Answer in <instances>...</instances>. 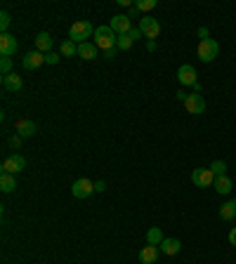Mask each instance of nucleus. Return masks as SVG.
Returning a JSON list of instances; mask_svg holds the SVG:
<instances>
[{
  "mask_svg": "<svg viewBox=\"0 0 236 264\" xmlns=\"http://www.w3.org/2000/svg\"><path fill=\"white\" fill-rule=\"evenodd\" d=\"M218 55H220L218 40L208 38V40H201V43H199V59L203 62V64H210V62H215V57H218Z\"/></svg>",
  "mask_w": 236,
  "mask_h": 264,
  "instance_id": "3",
  "label": "nucleus"
},
{
  "mask_svg": "<svg viewBox=\"0 0 236 264\" xmlns=\"http://www.w3.org/2000/svg\"><path fill=\"white\" fill-rule=\"evenodd\" d=\"M210 170H213V175H215V177H222V175L227 173V163H225V161H213V163H210Z\"/></svg>",
  "mask_w": 236,
  "mask_h": 264,
  "instance_id": "24",
  "label": "nucleus"
},
{
  "mask_svg": "<svg viewBox=\"0 0 236 264\" xmlns=\"http://www.w3.org/2000/svg\"><path fill=\"white\" fill-rule=\"evenodd\" d=\"M17 47H19V43L12 33H0V55L12 57L14 52H17Z\"/></svg>",
  "mask_w": 236,
  "mask_h": 264,
  "instance_id": "12",
  "label": "nucleus"
},
{
  "mask_svg": "<svg viewBox=\"0 0 236 264\" xmlns=\"http://www.w3.org/2000/svg\"><path fill=\"white\" fill-rule=\"evenodd\" d=\"M104 57H107V59H114V57H116V50H109V52H104Z\"/></svg>",
  "mask_w": 236,
  "mask_h": 264,
  "instance_id": "37",
  "label": "nucleus"
},
{
  "mask_svg": "<svg viewBox=\"0 0 236 264\" xmlns=\"http://www.w3.org/2000/svg\"><path fill=\"white\" fill-rule=\"evenodd\" d=\"M191 90L199 92V94H201V83H194V85H191Z\"/></svg>",
  "mask_w": 236,
  "mask_h": 264,
  "instance_id": "39",
  "label": "nucleus"
},
{
  "mask_svg": "<svg viewBox=\"0 0 236 264\" xmlns=\"http://www.w3.org/2000/svg\"><path fill=\"white\" fill-rule=\"evenodd\" d=\"M163 231H161V227H151L149 231H146V246H161L163 243Z\"/></svg>",
  "mask_w": 236,
  "mask_h": 264,
  "instance_id": "21",
  "label": "nucleus"
},
{
  "mask_svg": "<svg viewBox=\"0 0 236 264\" xmlns=\"http://www.w3.org/2000/svg\"><path fill=\"white\" fill-rule=\"evenodd\" d=\"M158 250H161L158 246H144L142 250H139V262L142 264H154L156 260H158Z\"/></svg>",
  "mask_w": 236,
  "mask_h": 264,
  "instance_id": "16",
  "label": "nucleus"
},
{
  "mask_svg": "<svg viewBox=\"0 0 236 264\" xmlns=\"http://www.w3.org/2000/svg\"><path fill=\"white\" fill-rule=\"evenodd\" d=\"M184 109L189 111V113H194V116L206 113V99H203V94H199V92L187 94V99H184Z\"/></svg>",
  "mask_w": 236,
  "mask_h": 264,
  "instance_id": "6",
  "label": "nucleus"
},
{
  "mask_svg": "<svg viewBox=\"0 0 236 264\" xmlns=\"http://www.w3.org/2000/svg\"><path fill=\"white\" fill-rule=\"evenodd\" d=\"M92 191H95V184H92L90 179H85V177H81V179H76V182L71 184V193L76 198H88Z\"/></svg>",
  "mask_w": 236,
  "mask_h": 264,
  "instance_id": "11",
  "label": "nucleus"
},
{
  "mask_svg": "<svg viewBox=\"0 0 236 264\" xmlns=\"http://www.w3.org/2000/svg\"><path fill=\"white\" fill-rule=\"evenodd\" d=\"M59 52H62V57H73V55H78V45H76L73 40H64L62 47H59Z\"/></svg>",
  "mask_w": 236,
  "mask_h": 264,
  "instance_id": "23",
  "label": "nucleus"
},
{
  "mask_svg": "<svg viewBox=\"0 0 236 264\" xmlns=\"http://www.w3.org/2000/svg\"><path fill=\"white\" fill-rule=\"evenodd\" d=\"M9 21H12V17H9V12H0V31L2 33H7V28H9Z\"/></svg>",
  "mask_w": 236,
  "mask_h": 264,
  "instance_id": "27",
  "label": "nucleus"
},
{
  "mask_svg": "<svg viewBox=\"0 0 236 264\" xmlns=\"http://www.w3.org/2000/svg\"><path fill=\"white\" fill-rule=\"evenodd\" d=\"M0 73H2V76L12 73V57H2V59H0Z\"/></svg>",
  "mask_w": 236,
  "mask_h": 264,
  "instance_id": "28",
  "label": "nucleus"
},
{
  "mask_svg": "<svg viewBox=\"0 0 236 264\" xmlns=\"http://www.w3.org/2000/svg\"><path fill=\"white\" fill-rule=\"evenodd\" d=\"M97 50H100V47L95 45V43H90V40H88V43H81V45H78V57L92 62V59H97Z\"/></svg>",
  "mask_w": 236,
  "mask_h": 264,
  "instance_id": "18",
  "label": "nucleus"
},
{
  "mask_svg": "<svg viewBox=\"0 0 236 264\" xmlns=\"http://www.w3.org/2000/svg\"><path fill=\"white\" fill-rule=\"evenodd\" d=\"M7 142H9V146H12V149H19V146H21V142H24V137H19L17 132H14V135L9 137Z\"/></svg>",
  "mask_w": 236,
  "mask_h": 264,
  "instance_id": "30",
  "label": "nucleus"
},
{
  "mask_svg": "<svg viewBox=\"0 0 236 264\" xmlns=\"http://www.w3.org/2000/svg\"><path fill=\"white\" fill-rule=\"evenodd\" d=\"M132 43H135V40H132V38L125 33V36H118L116 47H118V50H130V47H132Z\"/></svg>",
  "mask_w": 236,
  "mask_h": 264,
  "instance_id": "26",
  "label": "nucleus"
},
{
  "mask_svg": "<svg viewBox=\"0 0 236 264\" xmlns=\"http://www.w3.org/2000/svg\"><path fill=\"white\" fill-rule=\"evenodd\" d=\"M104 189H107V182H95V191H104Z\"/></svg>",
  "mask_w": 236,
  "mask_h": 264,
  "instance_id": "33",
  "label": "nucleus"
},
{
  "mask_svg": "<svg viewBox=\"0 0 236 264\" xmlns=\"http://www.w3.org/2000/svg\"><path fill=\"white\" fill-rule=\"evenodd\" d=\"M95 45L104 50V52H109V50H118L116 43H118V36L111 31V26H97L95 31V40H92Z\"/></svg>",
  "mask_w": 236,
  "mask_h": 264,
  "instance_id": "2",
  "label": "nucleus"
},
{
  "mask_svg": "<svg viewBox=\"0 0 236 264\" xmlns=\"http://www.w3.org/2000/svg\"><path fill=\"white\" fill-rule=\"evenodd\" d=\"M158 248H161V253H165L168 257H173L182 250V243L177 241V238H163V243H161Z\"/></svg>",
  "mask_w": 236,
  "mask_h": 264,
  "instance_id": "17",
  "label": "nucleus"
},
{
  "mask_svg": "<svg viewBox=\"0 0 236 264\" xmlns=\"http://www.w3.org/2000/svg\"><path fill=\"white\" fill-rule=\"evenodd\" d=\"M139 31H142V36H146L149 40H154V38H158V33H161V24H158V19L144 14V17L139 19Z\"/></svg>",
  "mask_w": 236,
  "mask_h": 264,
  "instance_id": "5",
  "label": "nucleus"
},
{
  "mask_svg": "<svg viewBox=\"0 0 236 264\" xmlns=\"http://www.w3.org/2000/svg\"><path fill=\"white\" fill-rule=\"evenodd\" d=\"M21 85H24V81H21V76L19 73H7V76H2V88L7 92H19L21 90Z\"/></svg>",
  "mask_w": 236,
  "mask_h": 264,
  "instance_id": "15",
  "label": "nucleus"
},
{
  "mask_svg": "<svg viewBox=\"0 0 236 264\" xmlns=\"http://www.w3.org/2000/svg\"><path fill=\"white\" fill-rule=\"evenodd\" d=\"M156 5H158L156 0H137L135 2V7L139 9V12H149V9H154Z\"/></svg>",
  "mask_w": 236,
  "mask_h": 264,
  "instance_id": "25",
  "label": "nucleus"
},
{
  "mask_svg": "<svg viewBox=\"0 0 236 264\" xmlns=\"http://www.w3.org/2000/svg\"><path fill=\"white\" fill-rule=\"evenodd\" d=\"M199 38H201V40H208V28H206V26L199 28Z\"/></svg>",
  "mask_w": 236,
  "mask_h": 264,
  "instance_id": "32",
  "label": "nucleus"
},
{
  "mask_svg": "<svg viewBox=\"0 0 236 264\" xmlns=\"http://www.w3.org/2000/svg\"><path fill=\"white\" fill-rule=\"evenodd\" d=\"M14 132H17L19 137H33L38 132V128H36V123L33 120H28V118H19L17 123H14Z\"/></svg>",
  "mask_w": 236,
  "mask_h": 264,
  "instance_id": "13",
  "label": "nucleus"
},
{
  "mask_svg": "<svg viewBox=\"0 0 236 264\" xmlns=\"http://www.w3.org/2000/svg\"><path fill=\"white\" fill-rule=\"evenodd\" d=\"M229 243H232V246H236V227L229 231Z\"/></svg>",
  "mask_w": 236,
  "mask_h": 264,
  "instance_id": "34",
  "label": "nucleus"
},
{
  "mask_svg": "<svg viewBox=\"0 0 236 264\" xmlns=\"http://www.w3.org/2000/svg\"><path fill=\"white\" fill-rule=\"evenodd\" d=\"M137 14H139V9H137V7H130V9H127V17H130V19L137 17Z\"/></svg>",
  "mask_w": 236,
  "mask_h": 264,
  "instance_id": "35",
  "label": "nucleus"
},
{
  "mask_svg": "<svg viewBox=\"0 0 236 264\" xmlns=\"http://www.w3.org/2000/svg\"><path fill=\"white\" fill-rule=\"evenodd\" d=\"M43 64H45V55H43V52H38V50L26 52L24 59H21V66H24L26 71H36L38 66H43Z\"/></svg>",
  "mask_w": 236,
  "mask_h": 264,
  "instance_id": "10",
  "label": "nucleus"
},
{
  "mask_svg": "<svg viewBox=\"0 0 236 264\" xmlns=\"http://www.w3.org/2000/svg\"><path fill=\"white\" fill-rule=\"evenodd\" d=\"M33 43H36V50H38V52L47 55V52H52V43H55V38L50 36L47 31H40V33L33 38Z\"/></svg>",
  "mask_w": 236,
  "mask_h": 264,
  "instance_id": "14",
  "label": "nucleus"
},
{
  "mask_svg": "<svg viewBox=\"0 0 236 264\" xmlns=\"http://www.w3.org/2000/svg\"><path fill=\"white\" fill-rule=\"evenodd\" d=\"M59 59H62V55H57L55 50H52V52H47V55H45V64L55 66V64H59Z\"/></svg>",
  "mask_w": 236,
  "mask_h": 264,
  "instance_id": "29",
  "label": "nucleus"
},
{
  "mask_svg": "<svg viewBox=\"0 0 236 264\" xmlns=\"http://www.w3.org/2000/svg\"><path fill=\"white\" fill-rule=\"evenodd\" d=\"M191 182L196 184L199 189H206V186H210V184L215 182V175H213L210 168H196V170L191 173Z\"/></svg>",
  "mask_w": 236,
  "mask_h": 264,
  "instance_id": "7",
  "label": "nucleus"
},
{
  "mask_svg": "<svg viewBox=\"0 0 236 264\" xmlns=\"http://www.w3.org/2000/svg\"><path fill=\"white\" fill-rule=\"evenodd\" d=\"M24 168H26V158H24V156H19V154L7 156V158L2 161V165H0V170H2V173H7V175H19Z\"/></svg>",
  "mask_w": 236,
  "mask_h": 264,
  "instance_id": "4",
  "label": "nucleus"
},
{
  "mask_svg": "<svg viewBox=\"0 0 236 264\" xmlns=\"http://www.w3.org/2000/svg\"><path fill=\"white\" fill-rule=\"evenodd\" d=\"M127 36L132 38V40H139V38H142V31H139V26H137V28H132V31H130Z\"/></svg>",
  "mask_w": 236,
  "mask_h": 264,
  "instance_id": "31",
  "label": "nucleus"
},
{
  "mask_svg": "<svg viewBox=\"0 0 236 264\" xmlns=\"http://www.w3.org/2000/svg\"><path fill=\"white\" fill-rule=\"evenodd\" d=\"M213 184H215V191H218V193H229V191H232V186H234L227 175H222V177H215V182H213Z\"/></svg>",
  "mask_w": 236,
  "mask_h": 264,
  "instance_id": "22",
  "label": "nucleus"
},
{
  "mask_svg": "<svg viewBox=\"0 0 236 264\" xmlns=\"http://www.w3.org/2000/svg\"><path fill=\"white\" fill-rule=\"evenodd\" d=\"M109 26H111V31H114L116 36H125V33L132 31V21H130L127 14H116V17H111Z\"/></svg>",
  "mask_w": 236,
  "mask_h": 264,
  "instance_id": "8",
  "label": "nucleus"
},
{
  "mask_svg": "<svg viewBox=\"0 0 236 264\" xmlns=\"http://www.w3.org/2000/svg\"><path fill=\"white\" fill-rule=\"evenodd\" d=\"M177 99H180V101H184V99H187V92H184V90H180V92H177Z\"/></svg>",
  "mask_w": 236,
  "mask_h": 264,
  "instance_id": "36",
  "label": "nucleus"
},
{
  "mask_svg": "<svg viewBox=\"0 0 236 264\" xmlns=\"http://www.w3.org/2000/svg\"><path fill=\"white\" fill-rule=\"evenodd\" d=\"M146 47H149V50L154 52V50H156V40H149V43H146Z\"/></svg>",
  "mask_w": 236,
  "mask_h": 264,
  "instance_id": "38",
  "label": "nucleus"
},
{
  "mask_svg": "<svg viewBox=\"0 0 236 264\" xmlns=\"http://www.w3.org/2000/svg\"><path fill=\"white\" fill-rule=\"evenodd\" d=\"M234 217H236V200H227V203H222V205H220V219L232 222Z\"/></svg>",
  "mask_w": 236,
  "mask_h": 264,
  "instance_id": "19",
  "label": "nucleus"
},
{
  "mask_svg": "<svg viewBox=\"0 0 236 264\" xmlns=\"http://www.w3.org/2000/svg\"><path fill=\"white\" fill-rule=\"evenodd\" d=\"M95 31L97 28L92 26L90 21H85V19H81V21H73L71 28H69V40H73V43H88V38L95 36Z\"/></svg>",
  "mask_w": 236,
  "mask_h": 264,
  "instance_id": "1",
  "label": "nucleus"
},
{
  "mask_svg": "<svg viewBox=\"0 0 236 264\" xmlns=\"http://www.w3.org/2000/svg\"><path fill=\"white\" fill-rule=\"evenodd\" d=\"M177 81H180V85H184V88H191L194 83H199V78H196V69L191 64H182L180 69H177Z\"/></svg>",
  "mask_w": 236,
  "mask_h": 264,
  "instance_id": "9",
  "label": "nucleus"
},
{
  "mask_svg": "<svg viewBox=\"0 0 236 264\" xmlns=\"http://www.w3.org/2000/svg\"><path fill=\"white\" fill-rule=\"evenodd\" d=\"M0 189L5 193L14 191V189H17V175H7V173L0 175Z\"/></svg>",
  "mask_w": 236,
  "mask_h": 264,
  "instance_id": "20",
  "label": "nucleus"
}]
</instances>
